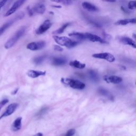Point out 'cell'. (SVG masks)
Returning <instances> with one entry per match:
<instances>
[{"instance_id": "cell-1", "label": "cell", "mask_w": 136, "mask_h": 136, "mask_svg": "<svg viewBox=\"0 0 136 136\" xmlns=\"http://www.w3.org/2000/svg\"><path fill=\"white\" fill-rule=\"evenodd\" d=\"M53 38L57 44L65 46L68 48H73L79 44L78 42L72 41L71 39L65 37V36L60 37L57 36H53Z\"/></svg>"}, {"instance_id": "cell-2", "label": "cell", "mask_w": 136, "mask_h": 136, "mask_svg": "<svg viewBox=\"0 0 136 136\" xmlns=\"http://www.w3.org/2000/svg\"><path fill=\"white\" fill-rule=\"evenodd\" d=\"M26 30V27L23 26L18 30V31L15 33L14 35L11 38L6 42L4 45V47L6 49H9L11 48L13 45L17 43V42L25 34Z\"/></svg>"}, {"instance_id": "cell-3", "label": "cell", "mask_w": 136, "mask_h": 136, "mask_svg": "<svg viewBox=\"0 0 136 136\" xmlns=\"http://www.w3.org/2000/svg\"><path fill=\"white\" fill-rule=\"evenodd\" d=\"M61 82L70 86L71 88L76 89H83L85 88V84L77 80H73L69 78H62Z\"/></svg>"}, {"instance_id": "cell-4", "label": "cell", "mask_w": 136, "mask_h": 136, "mask_svg": "<svg viewBox=\"0 0 136 136\" xmlns=\"http://www.w3.org/2000/svg\"><path fill=\"white\" fill-rule=\"evenodd\" d=\"M92 56L94 58L103 59L110 62H113L115 59L114 56L109 53H100L93 54Z\"/></svg>"}, {"instance_id": "cell-5", "label": "cell", "mask_w": 136, "mask_h": 136, "mask_svg": "<svg viewBox=\"0 0 136 136\" xmlns=\"http://www.w3.org/2000/svg\"><path fill=\"white\" fill-rule=\"evenodd\" d=\"M52 25V23L49 20H46L36 29V34L37 35H42L49 29Z\"/></svg>"}, {"instance_id": "cell-6", "label": "cell", "mask_w": 136, "mask_h": 136, "mask_svg": "<svg viewBox=\"0 0 136 136\" xmlns=\"http://www.w3.org/2000/svg\"><path fill=\"white\" fill-rule=\"evenodd\" d=\"M46 43L44 41H40L37 42H32L27 45V48L31 51H37L43 48Z\"/></svg>"}, {"instance_id": "cell-7", "label": "cell", "mask_w": 136, "mask_h": 136, "mask_svg": "<svg viewBox=\"0 0 136 136\" xmlns=\"http://www.w3.org/2000/svg\"><path fill=\"white\" fill-rule=\"evenodd\" d=\"M23 16L24 14L23 15L22 14H20L19 16H17L15 18H14V19L9 21L8 22L5 23L3 25H2L1 27H0V36L3 34L4 32L6 31V30H7L8 28H9L10 26H11V25H12L14 22H16V21L22 18L23 17Z\"/></svg>"}, {"instance_id": "cell-8", "label": "cell", "mask_w": 136, "mask_h": 136, "mask_svg": "<svg viewBox=\"0 0 136 136\" xmlns=\"http://www.w3.org/2000/svg\"><path fill=\"white\" fill-rule=\"evenodd\" d=\"M26 0H17V1L14 3L12 7L9 9L7 12V13H5V17H8L14 13L23 4V3L26 2Z\"/></svg>"}, {"instance_id": "cell-9", "label": "cell", "mask_w": 136, "mask_h": 136, "mask_svg": "<svg viewBox=\"0 0 136 136\" xmlns=\"http://www.w3.org/2000/svg\"><path fill=\"white\" fill-rule=\"evenodd\" d=\"M85 34L86 40H88L93 42H99V43L103 44L107 43V42H106L104 40L97 35H94L88 32H86Z\"/></svg>"}, {"instance_id": "cell-10", "label": "cell", "mask_w": 136, "mask_h": 136, "mask_svg": "<svg viewBox=\"0 0 136 136\" xmlns=\"http://www.w3.org/2000/svg\"><path fill=\"white\" fill-rule=\"evenodd\" d=\"M18 107V104L17 103H12L8 106L7 110L3 113L2 115L0 116V120L4 117H7L8 116L12 114L14 112L16 111L17 108Z\"/></svg>"}, {"instance_id": "cell-11", "label": "cell", "mask_w": 136, "mask_h": 136, "mask_svg": "<svg viewBox=\"0 0 136 136\" xmlns=\"http://www.w3.org/2000/svg\"><path fill=\"white\" fill-rule=\"evenodd\" d=\"M103 79L107 83H112L114 84H119L122 81V78L116 75H111V76L105 75Z\"/></svg>"}, {"instance_id": "cell-12", "label": "cell", "mask_w": 136, "mask_h": 136, "mask_svg": "<svg viewBox=\"0 0 136 136\" xmlns=\"http://www.w3.org/2000/svg\"><path fill=\"white\" fill-rule=\"evenodd\" d=\"M119 41L122 44L125 45H128L132 47L136 48V42L132 39L128 37H120Z\"/></svg>"}, {"instance_id": "cell-13", "label": "cell", "mask_w": 136, "mask_h": 136, "mask_svg": "<svg viewBox=\"0 0 136 136\" xmlns=\"http://www.w3.org/2000/svg\"><path fill=\"white\" fill-rule=\"evenodd\" d=\"M129 23L136 24V17H135L134 18H131V19H126L120 20L115 23V25L125 26Z\"/></svg>"}, {"instance_id": "cell-14", "label": "cell", "mask_w": 136, "mask_h": 136, "mask_svg": "<svg viewBox=\"0 0 136 136\" xmlns=\"http://www.w3.org/2000/svg\"><path fill=\"white\" fill-rule=\"evenodd\" d=\"M52 64L55 66H61L66 63V60L63 57H54L52 60Z\"/></svg>"}, {"instance_id": "cell-15", "label": "cell", "mask_w": 136, "mask_h": 136, "mask_svg": "<svg viewBox=\"0 0 136 136\" xmlns=\"http://www.w3.org/2000/svg\"><path fill=\"white\" fill-rule=\"evenodd\" d=\"M46 74V72L41 71H35V70H29L27 72V75L29 77L32 78H36L42 75H45Z\"/></svg>"}, {"instance_id": "cell-16", "label": "cell", "mask_w": 136, "mask_h": 136, "mask_svg": "<svg viewBox=\"0 0 136 136\" xmlns=\"http://www.w3.org/2000/svg\"><path fill=\"white\" fill-rule=\"evenodd\" d=\"M45 6L44 4H37L32 9L34 13L43 14L45 11Z\"/></svg>"}, {"instance_id": "cell-17", "label": "cell", "mask_w": 136, "mask_h": 136, "mask_svg": "<svg viewBox=\"0 0 136 136\" xmlns=\"http://www.w3.org/2000/svg\"><path fill=\"white\" fill-rule=\"evenodd\" d=\"M83 7L86 9V10H88L89 11L92 12H95L98 11V8H97L96 6L93 5V4L90 3L89 2H84L82 3Z\"/></svg>"}, {"instance_id": "cell-18", "label": "cell", "mask_w": 136, "mask_h": 136, "mask_svg": "<svg viewBox=\"0 0 136 136\" xmlns=\"http://www.w3.org/2000/svg\"><path fill=\"white\" fill-rule=\"evenodd\" d=\"M69 36L71 37H73L75 38L78 39L80 41H84V40H86V34L85 33H82V32H72L70 33L69 34Z\"/></svg>"}, {"instance_id": "cell-19", "label": "cell", "mask_w": 136, "mask_h": 136, "mask_svg": "<svg viewBox=\"0 0 136 136\" xmlns=\"http://www.w3.org/2000/svg\"><path fill=\"white\" fill-rule=\"evenodd\" d=\"M70 66L74 67L75 68L83 69L85 68L86 64L84 63H81L79 61H77V60H74V61H72L69 63Z\"/></svg>"}, {"instance_id": "cell-20", "label": "cell", "mask_w": 136, "mask_h": 136, "mask_svg": "<svg viewBox=\"0 0 136 136\" xmlns=\"http://www.w3.org/2000/svg\"><path fill=\"white\" fill-rule=\"evenodd\" d=\"M21 117H18L14 121L13 123V129L15 131L19 130L21 128Z\"/></svg>"}, {"instance_id": "cell-21", "label": "cell", "mask_w": 136, "mask_h": 136, "mask_svg": "<svg viewBox=\"0 0 136 136\" xmlns=\"http://www.w3.org/2000/svg\"><path fill=\"white\" fill-rule=\"evenodd\" d=\"M70 25V23H66L64 25H63L61 28H60L59 29L56 30L55 31H54L53 32V34H55V35H58V34H61L62 33L64 32L65 31V29L67 28L68 26Z\"/></svg>"}, {"instance_id": "cell-22", "label": "cell", "mask_w": 136, "mask_h": 136, "mask_svg": "<svg viewBox=\"0 0 136 136\" xmlns=\"http://www.w3.org/2000/svg\"><path fill=\"white\" fill-rule=\"evenodd\" d=\"M88 73L90 78L94 81L98 80V75L97 72L93 70H90L88 71Z\"/></svg>"}, {"instance_id": "cell-23", "label": "cell", "mask_w": 136, "mask_h": 136, "mask_svg": "<svg viewBox=\"0 0 136 136\" xmlns=\"http://www.w3.org/2000/svg\"><path fill=\"white\" fill-rule=\"evenodd\" d=\"M50 1L65 5H69L72 3V0H50Z\"/></svg>"}, {"instance_id": "cell-24", "label": "cell", "mask_w": 136, "mask_h": 136, "mask_svg": "<svg viewBox=\"0 0 136 136\" xmlns=\"http://www.w3.org/2000/svg\"><path fill=\"white\" fill-rule=\"evenodd\" d=\"M45 56H41L36 57L34 59V62L36 64H40L44 61V60L45 59Z\"/></svg>"}, {"instance_id": "cell-25", "label": "cell", "mask_w": 136, "mask_h": 136, "mask_svg": "<svg viewBox=\"0 0 136 136\" xmlns=\"http://www.w3.org/2000/svg\"><path fill=\"white\" fill-rule=\"evenodd\" d=\"M48 110V108L47 107H43L42 108V109L38 112L37 113V114H36V115L38 117H41L42 116H43L44 114H45V113H46V112Z\"/></svg>"}, {"instance_id": "cell-26", "label": "cell", "mask_w": 136, "mask_h": 136, "mask_svg": "<svg viewBox=\"0 0 136 136\" xmlns=\"http://www.w3.org/2000/svg\"><path fill=\"white\" fill-rule=\"evenodd\" d=\"M128 7L129 9H131V10L136 9V1H130L128 3Z\"/></svg>"}, {"instance_id": "cell-27", "label": "cell", "mask_w": 136, "mask_h": 136, "mask_svg": "<svg viewBox=\"0 0 136 136\" xmlns=\"http://www.w3.org/2000/svg\"><path fill=\"white\" fill-rule=\"evenodd\" d=\"M75 131L74 129H71L67 131V132L66 133L65 136H73L75 134Z\"/></svg>"}, {"instance_id": "cell-28", "label": "cell", "mask_w": 136, "mask_h": 136, "mask_svg": "<svg viewBox=\"0 0 136 136\" xmlns=\"http://www.w3.org/2000/svg\"><path fill=\"white\" fill-rule=\"evenodd\" d=\"M9 102V100L8 99H5L2 100L1 102H0V110H1V108L4 105H5L6 104H7Z\"/></svg>"}, {"instance_id": "cell-29", "label": "cell", "mask_w": 136, "mask_h": 136, "mask_svg": "<svg viewBox=\"0 0 136 136\" xmlns=\"http://www.w3.org/2000/svg\"><path fill=\"white\" fill-rule=\"evenodd\" d=\"M54 49L56 51H59V52H62L63 51V48L61 46H58V45H54Z\"/></svg>"}, {"instance_id": "cell-30", "label": "cell", "mask_w": 136, "mask_h": 136, "mask_svg": "<svg viewBox=\"0 0 136 136\" xmlns=\"http://www.w3.org/2000/svg\"><path fill=\"white\" fill-rule=\"evenodd\" d=\"M99 92L102 95H107V92L106 91V90L104 89H100L99 90Z\"/></svg>"}, {"instance_id": "cell-31", "label": "cell", "mask_w": 136, "mask_h": 136, "mask_svg": "<svg viewBox=\"0 0 136 136\" xmlns=\"http://www.w3.org/2000/svg\"><path fill=\"white\" fill-rule=\"evenodd\" d=\"M7 2V0H2V1L0 2V10H1V8Z\"/></svg>"}, {"instance_id": "cell-32", "label": "cell", "mask_w": 136, "mask_h": 136, "mask_svg": "<svg viewBox=\"0 0 136 136\" xmlns=\"http://www.w3.org/2000/svg\"><path fill=\"white\" fill-rule=\"evenodd\" d=\"M27 10H28V14L30 16H32L33 15H34V12H33V11L32 10V9L30 8L29 7L27 8Z\"/></svg>"}, {"instance_id": "cell-33", "label": "cell", "mask_w": 136, "mask_h": 136, "mask_svg": "<svg viewBox=\"0 0 136 136\" xmlns=\"http://www.w3.org/2000/svg\"><path fill=\"white\" fill-rule=\"evenodd\" d=\"M102 1L107 2H115L116 1V0H102Z\"/></svg>"}, {"instance_id": "cell-34", "label": "cell", "mask_w": 136, "mask_h": 136, "mask_svg": "<svg viewBox=\"0 0 136 136\" xmlns=\"http://www.w3.org/2000/svg\"><path fill=\"white\" fill-rule=\"evenodd\" d=\"M121 9H122V10L125 12H126V13H128V11L127 10H126V9L125 8H123V7H121Z\"/></svg>"}, {"instance_id": "cell-35", "label": "cell", "mask_w": 136, "mask_h": 136, "mask_svg": "<svg viewBox=\"0 0 136 136\" xmlns=\"http://www.w3.org/2000/svg\"><path fill=\"white\" fill-rule=\"evenodd\" d=\"M34 136H43V134H42V133H38V134H36Z\"/></svg>"}, {"instance_id": "cell-36", "label": "cell", "mask_w": 136, "mask_h": 136, "mask_svg": "<svg viewBox=\"0 0 136 136\" xmlns=\"http://www.w3.org/2000/svg\"><path fill=\"white\" fill-rule=\"evenodd\" d=\"M18 90V89L17 88L16 90H14V91H13V92L12 93V95H15V94H16L17 93Z\"/></svg>"}, {"instance_id": "cell-37", "label": "cell", "mask_w": 136, "mask_h": 136, "mask_svg": "<svg viewBox=\"0 0 136 136\" xmlns=\"http://www.w3.org/2000/svg\"><path fill=\"white\" fill-rule=\"evenodd\" d=\"M132 37H133V38H135V40H136V34H133V35H132Z\"/></svg>"}, {"instance_id": "cell-38", "label": "cell", "mask_w": 136, "mask_h": 136, "mask_svg": "<svg viewBox=\"0 0 136 136\" xmlns=\"http://www.w3.org/2000/svg\"><path fill=\"white\" fill-rule=\"evenodd\" d=\"M54 7H56V8H61V7H60V6H54Z\"/></svg>"}, {"instance_id": "cell-39", "label": "cell", "mask_w": 136, "mask_h": 136, "mask_svg": "<svg viewBox=\"0 0 136 136\" xmlns=\"http://www.w3.org/2000/svg\"><path fill=\"white\" fill-rule=\"evenodd\" d=\"M7 1H8V0H7Z\"/></svg>"}, {"instance_id": "cell-40", "label": "cell", "mask_w": 136, "mask_h": 136, "mask_svg": "<svg viewBox=\"0 0 136 136\" xmlns=\"http://www.w3.org/2000/svg\"></svg>"}]
</instances>
